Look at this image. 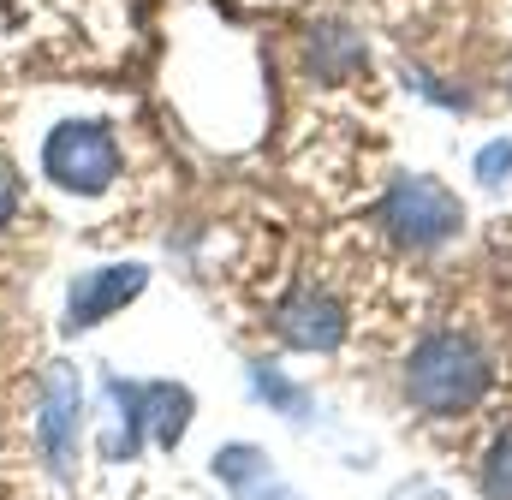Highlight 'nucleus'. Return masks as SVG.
Instances as JSON below:
<instances>
[{
  "label": "nucleus",
  "mask_w": 512,
  "mask_h": 500,
  "mask_svg": "<svg viewBox=\"0 0 512 500\" xmlns=\"http://www.w3.org/2000/svg\"><path fill=\"white\" fill-rule=\"evenodd\" d=\"M483 489H489V500H512V429L495 441V453L483 465Z\"/></svg>",
  "instance_id": "1a4fd4ad"
},
{
  "label": "nucleus",
  "mask_w": 512,
  "mask_h": 500,
  "mask_svg": "<svg viewBox=\"0 0 512 500\" xmlns=\"http://www.w3.org/2000/svg\"><path fill=\"white\" fill-rule=\"evenodd\" d=\"M143 286H149V268H143V262H108V268L78 274L72 292H66V334L102 328L114 310H126Z\"/></svg>",
  "instance_id": "20e7f679"
},
{
  "label": "nucleus",
  "mask_w": 512,
  "mask_h": 500,
  "mask_svg": "<svg viewBox=\"0 0 512 500\" xmlns=\"http://www.w3.org/2000/svg\"><path fill=\"white\" fill-rule=\"evenodd\" d=\"M215 471H221V483L251 489L256 477H268V459H262L256 447H221V453H215Z\"/></svg>",
  "instance_id": "6e6552de"
},
{
  "label": "nucleus",
  "mask_w": 512,
  "mask_h": 500,
  "mask_svg": "<svg viewBox=\"0 0 512 500\" xmlns=\"http://www.w3.org/2000/svg\"><path fill=\"white\" fill-rule=\"evenodd\" d=\"M405 393L417 411L429 417H453V411H471L483 393H489V358L465 340V334H429L411 364H405Z\"/></svg>",
  "instance_id": "f257e3e1"
},
{
  "label": "nucleus",
  "mask_w": 512,
  "mask_h": 500,
  "mask_svg": "<svg viewBox=\"0 0 512 500\" xmlns=\"http://www.w3.org/2000/svg\"><path fill=\"white\" fill-rule=\"evenodd\" d=\"M382 227L399 239V245L435 250V245H447V239L465 227V209H459V197H453L441 179H423V173H411V179H399V185L387 191Z\"/></svg>",
  "instance_id": "7ed1b4c3"
},
{
  "label": "nucleus",
  "mask_w": 512,
  "mask_h": 500,
  "mask_svg": "<svg viewBox=\"0 0 512 500\" xmlns=\"http://www.w3.org/2000/svg\"><path fill=\"white\" fill-rule=\"evenodd\" d=\"M274 322H280V340L298 346V352H334V346L346 340V310H340V298H334V292H316V286L292 292Z\"/></svg>",
  "instance_id": "423d86ee"
},
{
  "label": "nucleus",
  "mask_w": 512,
  "mask_h": 500,
  "mask_svg": "<svg viewBox=\"0 0 512 500\" xmlns=\"http://www.w3.org/2000/svg\"><path fill=\"white\" fill-rule=\"evenodd\" d=\"M78 423H84V381H78L72 364H48L36 435H42V453H48L54 471H72L78 465Z\"/></svg>",
  "instance_id": "39448f33"
},
{
  "label": "nucleus",
  "mask_w": 512,
  "mask_h": 500,
  "mask_svg": "<svg viewBox=\"0 0 512 500\" xmlns=\"http://www.w3.org/2000/svg\"><path fill=\"white\" fill-rule=\"evenodd\" d=\"M477 173H483L489 185H501V173H512V143H489V149L477 155Z\"/></svg>",
  "instance_id": "9d476101"
},
{
  "label": "nucleus",
  "mask_w": 512,
  "mask_h": 500,
  "mask_svg": "<svg viewBox=\"0 0 512 500\" xmlns=\"http://www.w3.org/2000/svg\"><path fill=\"white\" fill-rule=\"evenodd\" d=\"M137 411H143V429H155L161 447H179L185 429H191V393L179 381H149L137 387Z\"/></svg>",
  "instance_id": "0eeeda50"
},
{
  "label": "nucleus",
  "mask_w": 512,
  "mask_h": 500,
  "mask_svg": "<svg viewBox=\"0 0 512 500\" xmlns=\"http://www.w3.org/2000/svg\"><path fill=\"white\" fill-rule=\"evenodd\" d=\"M256 387H262L274 405H286V411H304V393H298V387H286L280 375H262V370H256Z\"/></svg>",
  "instance_id": "9b49d317"
},
{
  "label": "nucleus",
  "mask_w": 512,
  "mask_h": 500,
  "mask_svg": "<svg viewBox=\"0 0 512 500\" xmlns=\"http://www.w3.org/2000/svg\"><path fill=\"white\" fill-rule=\"evenodd\" d=\"M42 173L72 197H102L120 179V143L102 120H66L42 143Z\"/></svg>",
  "instance_id": "f03ea898"
},
{
  "label": "nucleus",
  "mask_w": 512,
  "mask_h": 500,
  "mask_svg": "<svg viewBox=\"0 0 512 500\" xmlns=\"http://www.w3.org/2000/svg\"><path fill=\"white\" fill-rule=\"evenodd\" d=\"M12 209H18V185H12V179L0 173V227L12 221Z\"/></svg>",
  "instance_id": "f8f14e48"
}]
</instances>
